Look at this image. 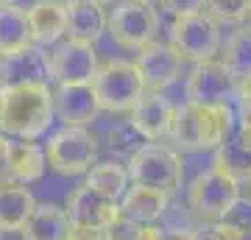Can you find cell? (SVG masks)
Returning a JSON list of instances; mask_svg holds the SVG:
<instances>
[{
    "label": "cell",
    "mask_w": 251,
    "mask_h": 240,
    "mask_svg": "<svg viewBox=\"0 0 251 240\" xmlns=\"http://www.w3.org/2000/svg\"><path fill=\"white\" fill-rule=\"evenodd\" d=\"M53 120V89L48 81H17L0 87V134L14 140H39Z\"/></svg>",
    "instance_id": "1"
},
{
    "label": "cell",
    "mask_w": 251,
    "mask_h": 240,
    "mask_svg": "<svg viewBox=\"0 0 251 240\" xmlns=\"http://www.w3.org/2000/svg\"><path fill=\"white\" fill-rule=\"evenodd\" d=\"M234 129V107L232 104H190L184 101L176 107L173 129L168 140L181 151H215Z\"/></svg>",
    "instance_id": "2"
},
{
    "label": "cell",
    "mask_w": 251,
    "mask_h": 240,
    "mask_svg": "<svg viewBox=\"0 0 251 240\" xmlns=\"http://www.w3.org/2000/svg\"><path fill=\"white\" fill-rule=\"evenodd\" d=\"M126 170H128L131 185L151 187V190H159L165 196L179 193V187L184 185V160H181V154L168 148V145H159V142H148V145L134 148L128 154Z\"/></svg>",
    "instance_id": "3"
},
{
    "label": "cell",
    "mask_w": 251,
    "mask_h": 240,
    "mask_svg": "<svg viewBox=\"0 0 251 240\" xmlns=\"http://www.w3.org/2000/svg\"><path fill=\"white\" fill-rule=\"evenodd\" d=\"M90 87L95 101H98V109L112 112V115L131 112L137 107V101L145 95L143 79H140L134 62H123V59L98 62L90 79Z\"/></svg>",
    "instance_id": "4"
},
{
    "label": "cell",
    "mask_w": 251,
    "mask_h": 240,
    "mask_svg": "<svg viewBox=\"0 0 251 240\" xmlns=\"http://www.w3.org/2000/svg\"><path fill=\"white\" fill-rule=\"evenodd\" d=\"M243 198V185L221 168L209 165L187 187V207L201 221H226L232 218Z\"/></svg>",
    "instance_id": "5"
},
{
    "label": "cell",
    "mask_w": 251,
    "mask_h": 240,
    "mask_svg": "<svg viewBox=\"0 0 251 240\" xmlns=\"http://www.w3.org/2000/svg\"><path fill=\"white\" fill-rule=\"evenodd\" d=\"M98 137L87 126H64L50 134L45 145L48 165L62 176H81L98 162Z\"/></svg>",
    "instance_id": "6"
},
{
    "label": "cell",
    "mask_w": 251,
    "mask_h": 240,
    "mask_svg": "<svg viewBox=\"0 0 251 240\" xmlns=\"http://www.w3.org/2000/svg\"><path fill=\"white\" fill-rule=\"evenodd\" d=\"M221 23L209 17L206 11L173 17L171 23V45L181 56V62H209L221 51Z\"/></svg>",
    "instance_id": "7"
},
{
    "label": "cell",
    "mask_w": 251,
    "mask_h": 240,
    "mask_svg": "<svg viewBox=\"0 0 251 240\" xmlns=\"http://www.w3.org/2000/svg\"><path fill=\"white\" fill-rule=\"evenodd\" d=\"M106 31L112 34L120 48L126 51H140L148 42L156 39L159 31V11L151 3L140 0H123L117 3L115 11L106 17Z\"/></svg>",
    "instance_id": "8"
},
{
    "label": "cell",
    "mask_w": 251,
    "mask_h": 240,
    "mask_svg": "<svg viewBox=\"0 0 251 240\" xmlns=\"http://www.w3.org/2000/svg\"><path fill=\"white\" fill-rule=\"evenodd\" d=\"M98 67L95 45L75 42V39H59L48 51V79L62 84H90L92 73Z\"/></svg>",
    "instance_id": "9"
},
{
    "label": "cell",
    "mask_w": 251,
    "mask_h": 240,
    "mask_svg": "<svg viewBox=\"0 0 251 240\" xmlns=\"http://www.w3.org/2000/svg\"><path fill=\"white\" fill-rule=\"evenodd\" d=\"M64 210H67V218H70L73 229L100 232L120 218V201L103 196V193H98V190H92L87 185L75 187L67 196Z\"/></svg>",
    "instance_id": "10"
},
{
    "label": "cell",
    "mask_w": 251,
    "mask_h": 240,
    "mask_svg": "<svg viewBox=\"0 0 251 240\" xmlns=\"http://www.w3.org/2000/svg\"><path fill=\"white\" fill-rule=\"evenodd\" d=\"M181 64L184 62H181V56L173 51L171 42L153 39V42H148L145 48L137 51L134 67H137V73H140V79H143L145 92H165L173 81L179 79Z\"/></svg>",
    "instance_id": "11"
},
{
    "label": "cell",
    "mask_w": 251,
    "mask_h": 240,
    "mask_svg": "<svg viewBox=\"0 0 251 240\" xmlns=\"http://www.w3.org/2000/svg\"><path fill=\"white\" fill-rule=\"evenodd\" d=\"M187 101L190 104H232L234 101V76L224 62L209 59L198 62L187 79Z\"/></svg>",
    "instance_id": "12"
},
{
    "label": "cell",
    "mask_w": 251,
    "mask_h": 240,
    "mask_svg": "<svg viewBox=\"0 0 251 240\" xmlns=\"http://www.w3.org/2000/svg\"><path fill=\"white\" fill-rule=\"evenodd\" d=\"M173 117H176V104L165 98V92H145L131 109V120L128 126L137 132L143 140H168L173 129Z\"/></svg>",
    "instance_id": "13"
},
{
    "label": "cell",
    "mask_w": 251,
    "mask_h": 240,
    "mask_svg": "<svg viewBox=\"0 0 251 240\" xmlns=\"http://www.w3.org/2000/svg\"><path fill=\"white\" fill-rule=\"evenodd\" d=\"M100 109L90 84H62L53 89V117L64 126H90Z\"/></svg>",
    "instance_id": "14"
},
{
    "label": "cell",
    "mask_w": 251,
    "mask_h": 240,
    "mask_svg": "<svg viewBox=\"0 0 251 240\" xmlns=\"http://www.w3.org/2000/svg\"><path fill=\"white\" fill-rule=\"evenodd\" d=\"M212 165L234 176L240 185L251 182V126H243L234 120V129L229 132V137L215 148Z\"/></svg>",
    "instance_id": "15"
},
{
    "label": "cell",
    "mask_w": 251,
    "mask_h": 240,
    "mask_svg": "<svg viewBox=\"0 0 251 240\" xmlns=\"http://www.w3.org/2000/svg\"><path fill=\"white\" fill-rule=\"evenodd\" d=\"M48 168L45 148L36 140H14L9 137L6 145V176L14 185H31L39 182Z\"/></svg>",
    "instance_id": "16"
},
{
    "label": "cell",
    "mask_w": 251,
    "mask_h": 240,
    "mask_svg": "<svg viewBox=\"0 0 251 240\" xmlns=\"http://www.w3.org/2000/svg\"><path fill=\"white\" fill-rule=\"evenodd\" d=\"M106 9L95 3V0H75L67 6V28L64 36L75 39V42L95 45L106 31Z\"/></svg>",
    "instance_id": "17"
},
{
    "label": "cell",
    "mask_w": 251,
    "mask_h": 240,
    "mask_svg": "<svg viewBox=\"0 0 251 240\" xmlns=\"http://www.w3.org/2000/svg\"><path fill=\"white\" fill-rule=\"evenodd\" d=\"M70 218L67 210L53 201L36 204L34 213L28 215L25 226L20 229L23 240H67L70 238Z\"/></svg>",
    "instance_id": "18"
},
{
    "label": "cell",
    "mask_w": 251,
    "mask_h": 240,
    "mask_svg": "<svg viewBox=\"0 0 251 240\" xmlns=\"http://www.w3.org/2000/svg\"><path fill=\"white\" fill-rule=\"evenodd\" d=\"M168 198L171 196L151 190V187L128 185L120 196V215L134 223H156L168 210Z\"/></svg>",
    "instance_id": "19"
},
{
    "label": "cell",
    "mask_w": 251,
    "mask_h": 240,
    "mask_svg": "<svg viewBox=\"0 0 251 240\" xmlns=\"http://www.w3.org/2000/svg\"><path fill=\"white\" fill-rule=\"evenodd\" d=\"M25 17H28V28H31V42L36 48H50L64 36L67 9H62V6L36 0L31 9H25Z\"/></svg>",
    "instance_id": "20"
},
{
    "label": "cell",
    "mask_w": 251,
    "mask_h": 240,
    "mask_svg": "<svg viewBox=\"0 0 251 240\" xmlns=\"http://www.w3.org/2000/svg\"><path fill=\"white\" fill-rule=\"evenodd\" d=\"M36 198L25 185H9L0 187V232H20L25 226L28 215L34 213Z\"/></svg>",
    "instance_id": "21"
},
{
    "label": "cell",
    "mask_w": 251,
    "mask_h": 240,
    "mask_svg": "<svg viewBox=\"0 0 251 240\" xmlns=\"http://www.w3.org/2000/svg\"><path fill=\"white\" fill-rule=\"evenodd\" d=\"M17 81H48V51L45 48H28L17 56L0 59V84H17Z\"/></svg>",
    "instance_id": "22"
},
{
    "label": "cell",
    "mask_w": 251,
    "mask_h": 240,
    "mask_svg": "<svg viewBox=\"0 0 251 240\" xmlns=\"http://www.w3.org/2000/svg\"><path fill=\"white\" fill-rule=\"evenodd\" d=\"M28 48H34L31 42V28H28L25 9L20 6H0V59L17 56Z\"/></svg>",
    "instance_id": "23"
},
{
    "label": "cell",
    "mask_w": 251,
    "mask_h": 240,
    "mask_svg": "<svg viewBox=\"0 0 251 240\" xmlns=\"http://www.w3.org/2000/svg\"><path fill=\"white\" fill-rule=\"evenodd\" d=\"M84 185L103 193V196H109V198H115V201H120V196L126 193V187L131 185V182H128V170H126L123 162L106 160V162H95L87 170V182Z\"/></svg>",
    "instance_id": "24"
},
{
    "label": "cell",
    "mask_w": 251,
    "mask_h": 240,
    "mask_svg": "<svg viewBox=\"0 0 251 240\" xmlns=\"http://www.w3.org/2000/svg\"><path fill=\"white\" fill-rule=\"evenodd\" d=\"M221 62L232 70V76H246L251 73V23L237 28L229 39H226V51Z\"/></svg>",
    "instance_id": "25"
},
{
    "label": "cell",
    "mask_w": 251,
    "mask_h": 240,
    "mask_svg": "<svg viewBox=\"0 0 251 240\" xmlns=\"http://www.w3.org/2000/svg\"><path fill=\"white\" fill-rule=\"evenodd\" d=\"M251 0H204V11L215 23H246Z\"/></svg>",
    "instance_id": "26"
},
{
    "label": "cell",
    "mask_w": 251,
    "mask_h": 240,
    "mask_svg": "<svg viewBox=\"0 0 251 240\" xmlns=\"http://www.w3.org/2000/svg\"><path fill=\"white\" fill-rule=\"evenodd\" d=\"M190 240H234V223L226 221H209L204 226H198L196 232H190Z\"/></svg>",
    "instance_id": "27"
},
{
    "label": "cell",
    "mask_w": 251,
    "mask_h": 240,
    "mask_svg": "<svg viewBox=\"0 0 251 240\" xmlns=\"http://www.w3.org/2000/svg\"><path fill=\"white\" fill-rule=\"evenodd\" d=\"M137 226H140V223L128 221V218L120 215L115 223H109L106 229H100V238H103V240H134Z\"/></svg>",
    "instance_id": "28"
},
{
    "label": "cell",
    "mask_w": 251,
    "mask_h": 240,
    "mask_svg": "<svg viewBox=\"0 0 251 240\" xmlns=\"http://www.w3.org/2000/svg\"><path fill=\"white\" fill-rule=\"evenodd\" d=\"M162 9L173 14V17H184V14H196L204 11V0H159Z\"/></svg>",
    "instance_id": "29"
},
{
    "label": "cell",
    "mask_w": 251,
    "mask_h": 240,
    "mask_svg": "<svg viewBox=\"0 0 251 240\" xmlns=\"http://www.w3.org/2000/svg\"><path fill=\"white\" fill-rule=\"evenodd\" d=\"M232 107H251V73L234 79V101Z\"/></svg>",
    "instance_id": "30"
},
{
    "label": "cell",
    "mask_w": 251,
    "mask_h": 240,
    "mask_svg": "<svg viewBox=\"0 0 251 240\" xmlns=\"http://www.w3.org/2000/svg\"><path fill=\"white\" fill-rule=\"evenodd\" d=\"M134 240H168V229H162L156 223H140Z\"/></svg>",
    "instance_id": "31"
},
{
    "label": "cell",
    "mask_w": 251,
    "mask_h": 240,
    "mask_svg": "<svg viewBox=\"0 0 251 240\" xmlns=\"http://www.w3.org/2000/svg\"><path fill=\"white\" fill-rule=\"evenodd\" d=\"M67 240H103V238H100V232H92V229H70Z\"/></svg>",
    "instance_id": "32"
},
{
    "label": "cell",
    "mask_w": 251,
    "mask_h": 240,
    "mask_svg": "<svg viewBox=\"0 0 251 240\" xmlns=\"http://www.w3.org/2000/svg\"><path fill=\"white\" fill-rule=\"evenodd\" d=\"M234 223V240H251V223Z\"/></svg>",
    "instance_id": "33"
},
{
    "label": "cell",
    "mask_w": 251,
    "mask_h": 240,
    "mask_svg": "<svg viewBox=\"0 0 251 240\" xmlns=\"http://www.w3.org/2000/svg\"><path fill=\"white\" fill-rule=\"evenodd\" d=\"M39 3H53V6H62V9H67L70 3H75V0H39Z\"/></svg>",
    "instance_id": "34"
},
{
    "label": "cell",
    "mask_w": 251,
    "mask_h": 240,
    "mask_svg": "<svg viewBox=\"0 0 251 240\" xmlns=\"http://www.w3.org/2000/svg\"><path fill=\"white\" fill-rule=\"evenodd\" d=\"M11 3H14V0H0V6H11Z\"/></svg>",
    "instance_id": "35"
},
{
    "label": "cell",
    "mask_w": 251,
    "mask_h": 240,
    "mask_svg": "<svg viewBox=\"0 0 251 240\" xmlns=\"http://www.w3.org/2000/svg\"><path fill=\"white\" fill-rule=\"evenodd\" d=\"M95 3H100V6H106V3H112V0H95Z\"/></svg>",
    "instance_id": "36"
},
{
    "label": "cell",
    "mask_w": 251,
    "mask_h": 240,
    "mask_svg": "<svg viewBox=\"0 0 251 240\" xmlns=\"http://www.w3.org/2000/svg\"><path fill=\"white\" fill-rule=\"evenodd\" d=\"M246 20H249V23H251V3H249V17H246Z\"/></svg>",
    "instance_id": "37"
},
{
    "label": "cell",
    "mask_w": 251,
    "mask_h": 240,
    "mask_svg": "<svg viewBox=\"0 0 251 240\" xmlns=\"http://www.w3.org/2000/svg\"><path fill=\"white\" fill-rule=\"evenodd\" d=\"M140 3H153V0H140Z\"/></svg>",
    "instance_id": "38"
},
{
    "label": "cell",
    "mask_w": 251,
    "mask_h": 240,
    "mask_svg": "<svg viewBox=\"0 0 251 240\" xmlns=\"http://www.w3.org/2000/svg\"><path fill=\"white\" fill-rule=\"evenodd\" d=\"M0 240H3V232H0Z\"/></svg>",
    "instance_id": "39"
},
{
    "label": "cell",
    "mask_w": 251,
    "mask_h": 240,
    "mask_svg": "<svg viewBox=\"0 0 251 240\" xmlns=\"http://www.w3.org/2000/svg\"><path fill=\"white\" fill-rule=\"evenodd\" d=\"M0 87H3V84H0Z\"/></svg>",
    "instance_id": "40"
},
{
    "label": "cell",
    "mask_w": 251,
    "mask_h": 240,
    "mask_svg": "<svg viewBox=\"0 0 251 240\" xmlns=\"http://www.w3.org/2000/svg\"><path fill=\"white\" fill-rule=\"evenodd\" d=\"M249 185H251V182H249Z\"/></svg>",
    "instance_id": "41"
}]
</instances>
